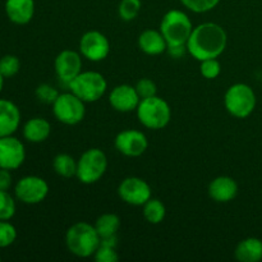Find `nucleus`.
Segmentation results:
<instances>
[{
	"label": "nucleus",
	"mask_w": 262,
	"mask_h": 262,
	"mask_svg": "<svg viewBox=\"0 0 262 262\" xmlns=\"http://www.w3.org/2000/svg\"><path fill=\"white\" fill-rule=\"evenodd\" d=\"M115 148L128 158H138L148 147V141L145 133L136 129H125L118 133L114 141Z\"/></svg>",
	"instance_id": "f8f14e48"
},
{
	"label": "nucleus",
	"mask_w": 262,
	"mask_h": 262,
	"mask_svg": "<svg viewBox=\"0 0 262 262\" xmlns=\"http://www.w3.org/2000/svg\"><path fill=\"white\" fill-rule=\"evenodd\" d=\"M138 46L147 55H160L168 49V42L160 31L146 30L138 37Z\"/></svg>",
	"instance_id": "6ab92c4d"
},
{
	"label": "nucleus",
	"mask_w": 262,
	"mask_h": 262,
	"mask_svg": "<svg viewBox=\"0 0 262 262\" xmlns=\"http://www.w3.org/2000/svg\"><path fill=\"white\" fill-rule=\"evenodd\" d=\"M17 239V229L8 220H0V248L12 246Z\"/></svg>",
	"instance_id": "bb28decb"
},
{
	"label": "nucleus",
	"mask_w": 262,
	"mask_h": 262,
	"mask_svg": "<svg viewBox=\"0 0 262 262\" xmlns=\"http://www.w3.org/2000/svg\"><path fill=\"white\" fill-rule=\"evenodd\" d=\"M4 79H5V77L0 73V92H2L3 87H4Z\"/></svg>",
	"instance_id": "c9c22d12"
},
{
	"label": "nucleus",
	"mask_w": 262,
	"mask_h": 262,
	"mask_svg": "<svg viewBox=\"0 0 262 262\" xmlns=\"http://www.w3.org/2000/svg\"><path fill=\"white\" fill-rule=\"evenodd\" d=\"M141 8H142L141 0H122L118 7V13L123 20L129 22L140 14Z\"/></svg>",
	"instance_id": "393cba45"
},
{
	"label": "nucleus",
	"mask_w": 262,
	"mask_h": 262,
	"mask_svg": "<svg viewBox=\"0 0 262 262\" xmlns=\"http://www.w3.org/2000/svg\"><path fill=\"white\" fill-rule=\"evenodd\" d=\"M166 209L163 202L158 199L151 197L145 205H143V216L150 224H160L165 219Z\"/></svg>",
	"instance_id": "5701e85b"
},
{
	"label": "nucleus",
	"mask_w": 262,
	"mask_h": 262,
	"mask_svg": "<svg viewBox=\"0 0 262 262\" xmlns=\"http://www.w3.org/2000/svg\"><path fill=\"white\" fill-rule=\"evenodd\" d=\"M95 228L101 238L117 235V232L120 228V219L115 214H102L101 216L97 217Z\"/></svg>",
	"instance_id": "4be33fe9"
},
{
	"label": "nucleus",
	"mask_w": 262,
	"mask_h": 262,
	"mask_svg": "<svg viewBox=\"0 0 262 262\" xmlns=\"http://www.w3.org/2000/svg\"><path fill=\"white\" fill-rule=\"evenodd\" d=\"M261 81H262V79H261Z\"/></svg>",
	"instance_id": "4c0bfd02"
},
{
	"label": "nucleus",
	"mask_w": 262,
	"mask_h": 262,
	"mask_svg": "<svg viewBox=\"0 0 262 262\" xmlns=\"http://www.w3.org/2000/svg\"><path fill=\"white\" fill-rule=\"evenodd\" d=\"M94 256L97 262H117L119 260V255H118L115 247H109V246L104 245L99 246Z\"/></svg>",
	"instance_id": "473e14b6"
},
{
	"label": "nucleus",
	"mask_w": 262,
	"mask_h": 262,
	"mask_svg": "<svg viewBox=\"0 0 262 262\" xmlns=\"http://www.w3.org/2000/svg\"><path fill=\"white\" fill-rule=\"evenodd\" d=\"M12 186V174L8 169L0 168V191H8Z\"/></svg>",
	"instance_id": "72a5a7b5"
},
{
	"label": "nucleus",
	"mask_w": 262,
	"mask_h": 262,
	"mask_svg": "<svg viewBox=\"0 0 262 262\" xmlns=\"http://www.w3.org/2000/svg\"><path fill=\"white\" fill-rule=\"evenodd\" d=\"M20 124V112L10 100L0 99V137L13 136Z\"/></svg>",
	"instance_id": "dca6fc26"
},
{
	"label": "nucleus",
	"mask_w": 262,
	"mask_h": 262,
	"mask_svg": "<svg viewBox=\"0 0 262 262\" xmlns=\"http://www.w3.org/2000/svg\"><path fill=\"white\" fill-rule=\"evenodd\" d=\"M101 237L95 225L79 222L72 225L66 234V246L72 255L81 258L91 257L99 248Z\"/></svg>",
	"instance_id": "f03ea898"
},
{
	"label": "nucleus",
	"mask_w": 262,
	"mask_h": 262,
	"mask_svg": "<svg viewBox=\"0 0 262 262\" xmlns=\"http://www.w3.org/2000/svg\"><path fill=\"white\" fill-rule=\"evenodd\" d=\"M20 61L15 55H4L0 59V73L5 77V78H10V77L15 76L19 72Z\"/></svg>",
	"instance_id": "cd10ccee"
},
{
	"label": "nucleus",
	"mask_w": 262,
	"mask_h": 262,
	"mask_svg": "<svg viewBox=\"0 0 262 262\" xmlns=\"http://www.w3.org/2000/svg\"><path fill=\"white\" fill-rule=\"evenodd\" d=\"M136 91H137L138 96L142 100L156 96L158 89H156L155 82L151 81V79L148 78H142L137 82V84H136Z\"/></svg>",
	"instance_id": "2f4dec72"
},
{
	"label": "nucleus",
	"mask_w": 262,
	"mask_h": 262,
	"mask_svg": "<svg viewBox=\"0 0 262 262\" xmlns=\"http://www.w3.org/2000/svg\"><path fill=\"white\" fill-rule=\"evenodd\" d=\"M186 51H188L187 50V45H169L168 49H166V53L174 59L183 58Z\"/></svg>",
	"instance_id": "f704fd0d"
},
{
	"label": "nucleus",
	"mask_w": 262,
	"mask_h": 262,
	"mask_svg": "<svg viewBox=\"0 0 262 262\" xmlns=\"http://www.w3.org/2000/svg\"><path fill=\"white\" fill-rule=\"evenodd\" d=\"M54 117L66 125H76L83 120L86 114L84 101L73 92L60 94L53 104Z\"/></svg>",
	"instance_id": "6e6552de"
},
{
	"label": "nucleus",
	"mask_w": 262,
	"mask_h": 262,
	"mask_svg": "<svg viewBox=\"0 0 262 262\" xmlns=\"http://www.w3.org/2000/svg\"><path fill=\"white\" fill-rule=\"evenodd\" d=\"M71 92L84 102H95L101 99L107 89L105 77L99 72H81L68 83Z\"/></svg>",
	"instance_id": "423d86ee"
},
{
	"label": "nucleus",
	"mask_w": 262,
	"mask_h": 262,
	"mask_svg": "<svg viewBox=\"0 0 262 262\" xmlns=\"http://www.w3.org/2000/svg\"><path fill=\"white\" fill-rule=\"evenodd\" d=\"M136 112L141 124L148 129H163L171 119L170 106L159 96L142 99Z\"/></svg>",
	"instance_id": "7ed1b4c3"
},
{
	"label": "nucleus",
	"mask_w": 262,
	"mask_h": 262,
	"mask_svg": "<svg viewBox=\"0 0 262 262\" xmlns=\"http://www.w3.org/2000/svg\"><path fill=\"white\" fill-rule=\"evenodd\" d=\"M15 197L26 205H37L49 194V184L45 179L37 176H27L20 178L14 187Z\"/></svg>",
	"instance_id": "1a4fd4ad"
},
{
	"label": "nucleus",
	"mask_w": 262,
	"mask_h": 262,
	"mask_svg": "<svg viewBox=\"0 0 262 262\" xmlns=\"http://www.w3.org/2000/svg\"><path fill=\"white\" fill-rule=\"evenodd\" d=\"M51 132V125L43 118H32L26 122L23 127V137L32 143H41L48 140Z\"/></svg>",
	"instance_id": "aec40b11"
},
{
	"label": "nucleus",
	"mask_w": 262,
	"mask_h": 262,
	"mask_svg": "<svg viewBox=\"0 0 262 262\" xmlns=\"http://www.w3.org/2000/svg\"><path fill=\"white\" fill-rule=\"evenodd\" d=\"M120 199L132 206H143L152 196L150 184L138 177H128L118 187Z\"/></svg>",
	"instance_id": "9d476101"
},
{
	"label": "nucleus",
	"mask_w": 262,
	"mask_h": 262,
	"mask_svg": "<svg viewBox=\"0 0 262 262\" xmlns=\"http://www.w3.org/2000/svg\"><path fill=\"white\" fill-rule=\"evenodd\" d=\"M107 169V158L100 148H89L77 161V178L83 184H94Z\"/></svg>",
	"instance_id": "0eeeda50"
},
{
	"label": "nucleus",
	"mask_w": 262,
	"mask_h": 262,
	"mask_svg": "<svg viewBox=\"0 0 262 262\" xmlns=\"http://www.w3.org/2000/svg\"><path fill=\"white\" fill-rule=\"evenodd\" d=\"M193 31L188 15L179 9H171L163 17L160 23V32L169 45H186Z\"/></svg>",
	"instance_id": "39448f33"
},
{
	"label": "nucleus",
	"mask_w": 262,
	"mask_h": 262,
	"mask_svg": "<svg viewBox=\"0 0 262 262\" xmlns=\"http://www.w3.org/2000/svg\"><path fill=\"white\" fill-rule=\"evenodd\" d=\"M235 258L241 262H258L262 260V241L250 237L241 241L235 248Z\"/></svg>",
	"instance_id": "412c9836"
},
{
	"label": "nucleus",
	"mask_w": 262,
	"mask_h": 262,
	"mask_svg": "<svg viewBox=\"0 0 262 262\" xmlns=\"http://www.w3.org/2000/svg\"><path fill=\"white\" fill-rule=\"evenodd\" d=\"M54 170L58 176L71 178L77 174V161L68 154H59L54 158Z\"/></svg>",
	"instance_id": "b1692460"
},
{
	"label": "nucleus",
	"mask_w": 262,
	"mask_h": 262,
	"mask_svg": "<svg viewBox=\"0 0 262 262\" xmlns=\"http://www.w3.org/2000/svg\"><path fill=\"white\" fill-rule=\"evenodd\" d=\"M228 36L224 28L214 22H205L193 28L188 41L187 50L199 61L215 59L224 53Z\"/></svg>",
	"instance_id": "f257e3e1"
},
{
	"label": "nucleus",
	"mask_w": 262,
	"mask_h": 262,
	"mask_svg": "<svg viewBox=\"0 0 262 262\" xmlns=\"http://www.w3.org/2000/svg\"><path fill=\"white\" fill-rule=\"evenodd\" d=\"M237 194L238 184L232 177H217L209 184V196L219 204L230 202L237 197Z\"/></svg>",
	"instance_id": "f3484780"
},
{
	"label": "nucleus",
	"mask_w": 262,
	"mask_h": 262,
	"mask_svg": "<svg viewBox=\"0 0 262 262\" xmlns=\"http://www.w3.org/2000/svg\"><path fill=\"white\" fill-rule=\"evenodd\" d=\"M257 99L252 87L246 83L232 84L224 96L225 109L230 115L238 119L250 117L255 110Z\"/></svg>",
	"instance_id": "20e7f679"
},
{
	"label": "nucleus",
	"mask_w": 262,
	"mask_h": 262,
	"mask_svg": "<svg viewBox=\"0 0 262 262\" xmlns=\"http://www.w3.org/2000/svg\"><path fill=\"white\" fill-rule=\"evenodd\" d=\"M0 260H2V256H0Z\"/></svg>",
	"instance_id": "e433bc0d"
},
{
	"label": "nucleus",
	"mask_w": 262,
	"mask_h": 262,
	"mask_svg": "<svg viewBox=\"0 0 262 262\" xmlns=\"http://www.w3.org/2000/svg\"><path fill=\"white\" fill-rule=\"evenodd\" d=\"M54 68L58 78L68 84L82 72V58L77 51L63 50L56 55Z\"/></svg>",
	"instance_id": "4468645a"
},
{
	"label": "nucleus",
	"mask_w": 262,
	"mask_h": 262,
	"mask_svg": "<svg viewBox=\"0 0 262 262\" xmlns=\"http://www.w3.org/2000/svg\"><path fill=\"white\" fill-rule=\"evenodd\" d=\"M79 51L87 60L101 61L109 55L110 42L104 33L99 31H89L81 37Z\"/></svg>",
	"instance_id": "9b49d317"
},
{
	"label": "nucleus",
	"mask_w": 262,
	"mask_h": 262,
	"mask_svg": "<svg viewBox=\"0 0 262 262\" xmlns=\"http://www.w3.org/2000/svg\"><path fill=\"white\" fill-rule=\"evenodd\" d=\"M36 97L38 99V101H41L42 104H48V105H53L54 101L58 99V96L60 94L58 92V90L55 87L50 86L48 83H42L40 86H37L35 91Z\"/></svg>",
	"instance_id": "c85d7f7f"
},
{
	"label": "nucleus",
	"mask_w": 262,
	"mask_h": 262,
	"mask_svg": "<svg viewBox=\"0 0 262 262\" xmlns=\"http://www.w3.org/2000/svg\"><path fill=\"white\" fill-rule=\"evenodd\" d=\"M15 201L8 191H0V220H10L15 215Z\"/></svg>",
	"instance_id": "a878e982"
},
{
	"label": "nucleus",
	"mask_w": 262,
	"mask_h": 262,
	"mask_svg": "<svg viewBox=\"0 0 262 262\" xmlns=\"http://www.w3.org/2000/svg\"><path fill=\"white\" fill-rule=\"evenodd\" d=\"M181 3L192 12L206 13L214 9L219 4L220 0H181Z\"/></svg>",
	"instance_id": "c756f323"
},
{
	"label": "nucleus",
	"mask_w": 262,
	"mask_h": 262,
	"mask_svg": "<svg viewBox=\"0 0 262 262\" xmlns=\"http://www.w3.org/2000/svg\"><path fill=\"white\" fill-rule=\"evenodd\" d=\"M200 72L202 76L207 79H215L219 77L220 72H222V66L217 61V59H206V60L201 61L200 66Z\"/></svg>",
	"instance_id": "7c9ffc66"
},
{
	"label": "nucleus",
	"mask_w": 262,
	"mask_h": 262,
	"mask_svg": "<svg viewBox=\"0 0 262 262\" xmlns=\"http://www.w3.org/2000/svg\"><path fill=\"white\" fill-rule=\"evenodd\" d=\"M141 97L138 96L136 87L129 84H119L112 90L109 95V102L117 112L129 113L137 109Z\"/></svg>",
	"instance_id": "2eb2a0df"
},
{
	"label": "nucleus",
	"mask_w": 262,
	"mask_h": 262,
	"mask_svg": "<svg viewBox=\"0 0 262 262\" xmlns=\"http://www.w3.org/2000/svg\"><path fill=\"white\" fill-rule=\"evenodd\" d=\"M5 13L10 22L27 25L35 14L33 0H5Z\"/></svg>",
	"instance_id": "a211bd4d"
},
{
	"label": "nucleus",
	"mask_w": 262,
	"mask_h": 262,
	"mask_svg": "<svg viewBox=\"0 0 262 262\" xmlns=\"http://www.w3.org/2000/svg\"><path fill=\"white\" fill-rule=\"evenodd\" d=\"M26 160L25 145L13 136L0 137V168L15 170Z\"/></svg>",
	"instance_id": "ddd939ff"
}]
</instances>
